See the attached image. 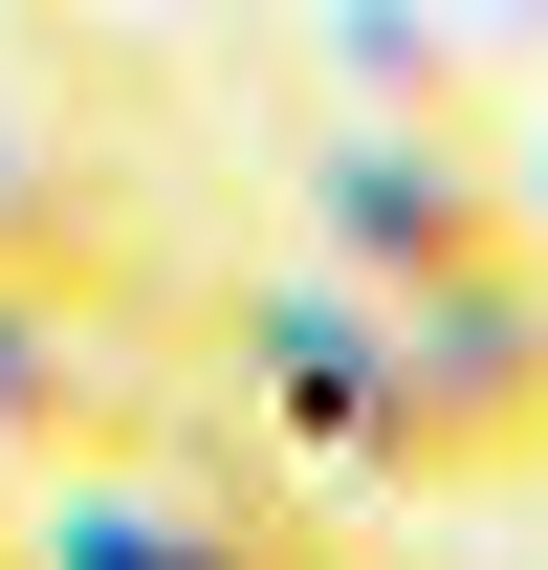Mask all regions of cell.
<instances>
[{"mask_svg":"<svg viewBox=\"0 0 548 570\" xmlns=\"http://www.w3.org/2000/svg\"><path fill=\"white\" fill-rule=\"evenodd\" d=\"M373 483H417V504L548 483V242H527V264H482V285H439V307H395Z\"/></svg>","mask_w":548,"mask_h":570,"instance_id":"1","label":"cell"},{"mask_svg":"<svg viewBox=\"0 0 548 570\" xmlns=\"http://www.w3.org/2000/svg\"><path fill=\"white\" fill-rule=\"evenodd\" d=\"M307 264L373 285V307H439V285L527 264V176L482 132H330V176H307Z\"/></svg>","mask_w":548,"mask_h":570,"instance_id":"2","label":"cell"},{"mask_svg":"<svg viewBox=\"0 0 548 570\" xmlns=\"http://www.w3.org/2000/svg\"><path fill=\"white\" fill-rule=\"evenodd\" d=\"M22 570H330L307 549V483H242V461H88V483H45V527H22Z\"/></svg>","mask_w":548,"mask_h":570,"instance_id":"3","label":"cell"},{"mask_svg":"<svg viewBox=\"0 0 548 570\" xmlns=\"http://www.w3.org/2000/svg\"><path fill=\"white\" fill-rule=\"evenodd\" d=\"M242 395H264V439L307 461V483H373V395H395V307L330 264H264L242 285Z\"/></svg>","mask_w":548,"mask_h":570,"instance_id":"4","label":"cell"},{"mask_svg":"<svg viewBox=\"0 0 548 570\" xmlns=\"http://www.w3.org/2000/svg\"><path fill=\"white\" fill-rule=\"evenodd\" d=\"M154 352L110 307H45V285H0V483H88V461H154Z\"/></svg>","mask_w":548,"mask_h":570,"instance_id":"5","label":"cell"},{"mask_svg":"<svg viewBox=\"0 0 548 570\" xmlns=\"http://www.w3.org/2000/svg\"><path fill=\"white\" fill-rule=\"evenodd\" d=\"M0 285L154 330V198L110 176V154H67V132H0Z\"/></svg>","mask_w":548,"mask_h":570,"instance_id":"6","label":"cell"},{"mask_svg":"<svg viewBox=\"0 0 548 570\" xmlns=\"http://www.w3.org/2000/svg\"><path fill=\"white\" fill-rule=\"evenodd\" d=\"M330 88H351V132H482L505 154V67L417 0H330Z\"/></svg>","mask_w":548,"mask_h":570,"instance_id":"7","label":"cell"},{"mask_svg":"<svg viewBox=\"0 0 548 570\" xmlns=\"http://www.w3.org/2000/svg\"><path fill=\"white\" fill-rule=\"evenodd\" d=\"M22 527H45V483H0V570H22Z\"/></svg>","mask_w":548,"mask_h":570,"instance_id":"8","label":"cell"},{"mask_svg":"<svg viewBox=\"0 0 548 570\" xmlns=\"http://www.w3.org/2000/svg\"><path fill=\"white\" fill-rule=\"evenodd\" d=\"M505 176H527V242H548V132H527V154H505Z\"/></svg>","mask_w":548,"mask_h":570,"instance_id":"9","label":"cell"}]
</instances>
